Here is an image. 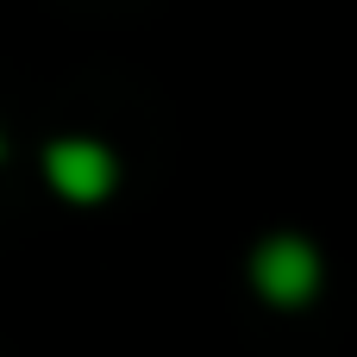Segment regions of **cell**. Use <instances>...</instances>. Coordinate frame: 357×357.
<instances>
[{
  "instance_id": "7a4b0ae2",
  "label": "cell",
  "mask_w": 357,
  "mask_h": 357,
  "mask_svg": "<svg viewBox=\"0 0 357 357\" xmlns=\"http://www.w3.org/2000/svg\"><path fill=\"white\" fill-rule=\"evenodd\" d=\"M38 169H44V188H50L56 201H69V207H100V201H113V188H119V157H113V144H107V138H88V132H56V138L44 144Z\"/></svg>"
},
{
  "instance_id": "3957f363",
  "label": "cell",
  "mask_w": 357,
  "mask_h": 357,
  "mask_svg": "<svg viewBox=\"0 0 357 357\" xmlns=\"http://www.w3.org/2000/svg\"><path fill=\"white\" fill-rule=\"evenodd\" d=\"M0 163H6V132H0Z\"/></svg>"
},
{
  "instance_id": "6da1fadb",
  "label": "cell",
  "mask_w": 357,
  "mask_h": 357,
  "mask_svg": "<svg viewBox=\"0 0 357 357\" xmlns=\"http://www.w3.org/2000/svg\"><path fill=\"white\" fill-rule=\"evenodd\" d=\"M245 282H251V295L270 307V314H301V307H314L320 301V289H326V257H320V245L307 238V232H264L257 245H251V257H245Z\"/></svg>"
}]
</instances>
